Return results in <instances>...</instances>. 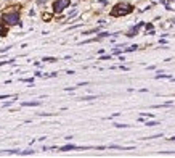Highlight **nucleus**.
<instances>
[{"label": "nucleus", "instance_id": "f257e3e1", "mask_svg": "<svg viewBox=\"0 0 175 158\" xmlns=\"http://www.w3.org/2000/svg\"><path fill=\"white\" fill-rule=\"evenodd\" d=\"M132 12V5L129 3H117L113 10V16H124V15H129Z\"/></svg>", "mask_w": 175, "mask_h": 158}, {"label": "nucleus", "instance_id": "f03ea898", "mask_svg": "<svg viewBox=\"0 0 175 158\" xmlns=\"http://www.w3.org/2000/svg\"><path fill=\"white\" fill-rule=\"evenodd\" d=\"M3 21L7 23V24H10V26H15V24H21L19 23V15L18 13H5L3 15Z\"/></svg>", "mask_w": 175, "mask_h": 158}, {"label": "nucleus", "instance_id": "7ed1b4c3", "mask_svg": "<svg viewBox=\"0 0 175 158\" xmlns=\"http://www.w3.org/2000/svg\"><path fill=\"white\" fill-rule=\"evenodd\" d=\"M69 3H71L69 0H56V2L53 3V10H55L56 13H61L63 10H66L68 7H69Z\"/></svg>", "mask_w": 175, "mask_h": 158}, {"label": "nucleus", "instance_id": "20e7f679", "mask_svg": "<svg viewBox=\"0 0 175 158\" xmlns=\"http://www.w3.org/2000/svg\"><path fill=\"white\" fill-rule=\"evenodd\" d=\"M77 149H79L77 145H72V144H68V145L61 147V149H60V152H68V150H77Z\"/></svg>", "mask_w": 175, "mask_h": 158}, {"label": "nucleus", "instance_id": "39448f33", "mask_svg": "<svg viewBox=\"0 0 175 158\" xmlns=\"http://www.w3.org/2000/svg\"><path fill=\"white\" fill-rule=\"evenodd\" d=\"M40 105V102L39 100H36V102H24L23 103V106H39Z\"/></svg>", "mask_w": 175, "mask_h": 158}, {"label": "nucleus", "instance_id": "423d86ee", "mask_svg": "<svg viewBox=\"0 0 175 158\" xmlns=\"http://www.w3.org/2000/svg\"><path fill=\"white\" fill-rule=\"evenodd\" d=\"M114 126H116V127H119V129H125V127H130L129 124H121V123H114Z\"/></svg>", "mask_w": 175, "mask_h": 158}, {"label": "nucleus", "instance_id": "0eeeda50", "mask_svg": "<svg viewBox=\"0 0 175 158\" xmlns=\"http://www.w3.org/2000/svg\"><path fill=\"white\" fill-rule=\"evenodd\" d=\"M36 152L34 150H24V152H19V155H34Z\"/></svg>", "mask_w": 175, "mask_h": 158}, {"label": "nucleus", "instance_id": "6e6552de", "mask_svg": "<svg viewBox=\"0 0 175 158\" xmlns=\"http://www.w3.org/2000/svg\"><path fill=\"white\" fill-rule=\"evenodd\" d=\"M158 124H159L158 121H146V126H148V127H153V126H158Z\"/></svg>", "mask_w": 175, "mask_h": 158}, {"label": "nucleus", "instance_id": "1a4fd4ad", "mask_svg": "<svg viewBox=\"0 0 175 158\" xmlns=\"http://www.w3.org/2000/svg\"><path fill=\"white\" fill-rule=\"evenodd\" d=\"M138 49V45H132V47H129V49H125V52H135V50Z\"/></svg>", "mask_w": 175, "mask_h": 158}, {"label": "nucleus", "instance_id": "9d476101", "mask_svg": "<svg viewBox=\"0 0 175 158\" xmlns=\"http://www.w3.org/2000/svg\"><path fill=\"white\" fill-rule=\"evenodd\" d=\"M44 61H48V63H55V61H56V58H50V57H47V58H44Z\"/></svg>", "mask_w": 175, "mask_h": 158}, {"label": "nucleus", "instance_id": "9b49d317", "mask_svg": "<svg viewBox=\"0 0 175 158\" xmlns=\"http://www.w3.org/2000/svg\"><path fill=\"white\" fill-rule=\"evenodd\" d=\"M95 98H97L95 95H90V97H82L80 100H95Z\"/></svg>", "mask_w": 175, "mask_h": 158}, {"label": "nucleus", "instance_id": "f8f14e48", "mask_svg": "<svg viewBox=\"0 0 175 158\" xmlns=\"http://www.w3.org/2000/svg\"><path fill=\"white\" fill-rule=\"evenodd\" d=\"M108 36H109V34H108V33H101V34H100V36H98V39H103V37H108Z\"/></svg>", "mask_w": 175, "mask_h": 158}, {"label": "nucleus", "instance_id": "ddd939ff", "mask_svg": "<svg viewBox=\"0 0 175 158\" xmlns=\"http://www.w3.org/2000/svg\"><path fill=\"white\" fill-rule=\"evenodd\" d=\"M141 116H148V118H151V113H140Z\"/></svg>", "mask_w": 175, "mask_h": 158}, {"label": "nucleus", "instance_id": "4468645a", "mask_svg": "<svg viewBox=\"0 0 175 158\" xmlns=\"http://www.w3.org/2000/svg\"><path fill=\"white\" fill-rule=\"evenodd\" d=\"M169 140H170V142H175V137H170V139H169Z\"/></svg>", "mask_w": 175, "mask_h": 158}]
</instances>
